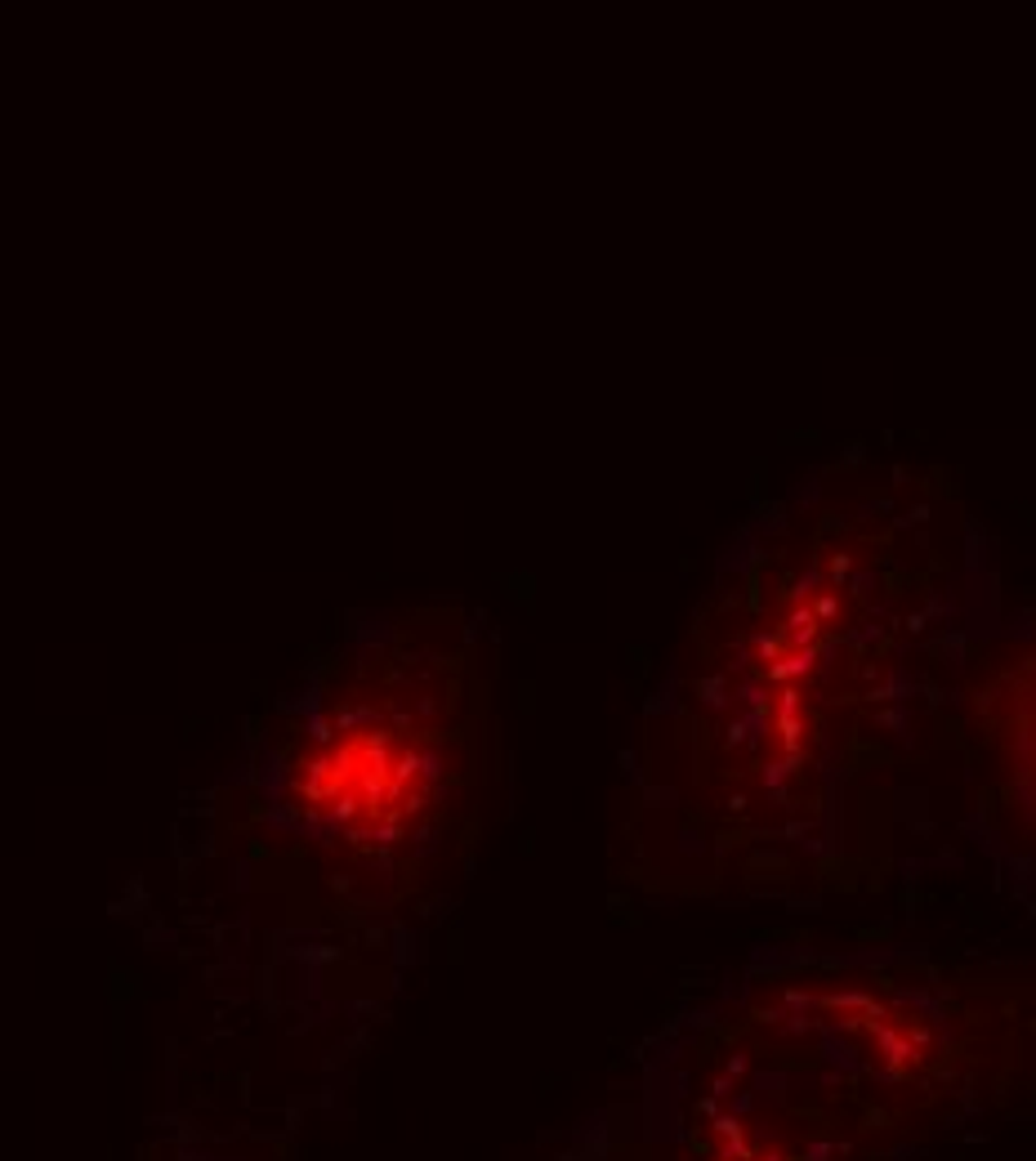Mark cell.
<instances>
[{
	"label": "cell",
	"mask_w": 1036,
	"mask_h": 1161,
	"mask_svg": "<svg viewBox=\"0 0 1036 1161\" xmlns=\"http://www.w3.org/2000/svg\"><path fill=\"white\" fill-rule=\"evenodd\" d=\"M1032 777H1036V769H1032Z\"/></svg>",
	"instance_id": "7a4b0ae2"
},
{
	"label": "cell",
	"mask_w": 1036,
	"mask_h": 1161,
	"mask_svg": "<svg viewBox=\"0 0 1036 1161\" xmlns=\"http://www.w3.org/2000/svg\"><path fill=\"white\" fill-rule=\"evenodd\" d=\"M461 679L371 657L308 701L277 755V814L335 876H403L447 831L469 782Z\"/></svg>",
	"instance_id": "6da1fadb"
}]
</instances>
